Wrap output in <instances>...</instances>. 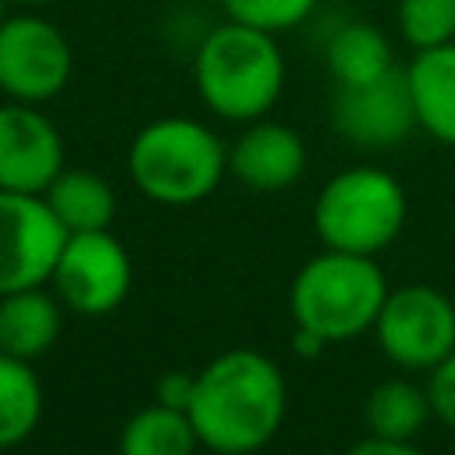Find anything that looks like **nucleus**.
<instances>
[{
    "instance_id": "1",
    "label": "nucleus",
    "mask_w": 455,
    "mask_h": 455,
    "mask_svg": "<svg viewBox=\"0 0 455 455\" xmlns=\"http://www.w3.org/2000/svg\"><path fill=\"white\" fill-rule=\"evenodd\" d=\"M188 419L213 455H252L267 448L288 412V380L259 348H231L196 373Z\"/></svg>"
},
{
    "instance_id": "2",
    "label": "nucleus",
    "mask_w": 455,
    "mask_h": 455,
    "mask_svg": "<svg viewBox=\"0 0 455 455\" xmlns=\"http://www.w3.org/2000/svg\"><path fill=\"white\" fill-rule=\"evenodd\" d=\"M284 53L274 32L224 18L192 53V82L203 107L231 124L259 121L284 92Z\"/></svg>"
},
{
    "instance_id": "3",
    "label": "nucleus",
    "mask_w": 455,
    "mask_h": 455,
    "mask_svg": "<svg viewBox=\"0 0 455 455\" xmlns=\"http://www.w3.org/2000/svg\"><path fill=\"white\" fill-rule=\"evenodd\" d=\"M224 174L228 146L196 117H156L128 142V178L156 206H196L217 192Z\"/></svg>"
},
{
    "instance_id": "4",
    "label": "nucleus",
    "mask_w": 455,
    "mask_h": 455,
    "mask_svg": "<svg viewBox=\"0 0 455 455\" xmlns=\"http://www.w3.org/2000/svg\"><path fill=\"white\" fill-rule=\"evenodd\" d=\"M387 291L391 288L377 256L323 249L291 277L288 313L295 327H306L327 345H338L373 331Z\"/></svg>"
},
{
    "instance_id": "5",
    "label": "nucleus",
    "mask_w": 455,
    "mask_h": 455,
    "mask_svg": "<svg viewBox=\"0 0 455 455\" xmlns=\"http://www.w3.org/2000/svg\"><path fill=\"white\" fill-rule=\"evenodd\" d=\"M409 220V196L402 181L377 164L341 167L313 199V231L323 249L377 256Z\"/></svg>"
},
{
    "instance_id": "6",
    "label": "nucleus",
    "mask_w": 455,
    "mask_h": 455,
    "mask_svg": "<svg viewBox=\"0 0 455 455\" xmlns=\"http://www.w3.org/2000/svg\"><path fill=\"white\" fill-rule=\"evenodd\" d=\"M373 338L395 366L430 373L444 355L455 352V302L423 281L391 288L377 313Z\"/></svg>"
},
{
    "instance_id": "7",
    "label": "nucleus",
    "mask_w": 455,
    "mask_h": 455,
    "mask_svg": "<svg viewBox=\"0 0 455 455\" xmlns=\"http://www.w3.org/2000/svg\"><path fill=\"white\" fill-rule=\"evenodd\" d=\"M75 75V50L60 25L43 14L18 11L0 25V92L18 103L57 100Z\"/></svg>"
},
{
    "instance_id": "8",
    "label": "nucleus",
    "mask_w": 455,
    "mask_h": 455,
    "mask_svg": "<svg viewBox=\"0 0 455 455\" xmlns=\"http://www.w3.org/2000/svg\"><path fill=\"white\" fill-rule=\"evenodd\" d=\"M132 277L135 270L128 249L121 245V238L110 235V228H103V231L68 235L53 263L50 288L64 309L92 320L114 313L128 299Z\"/></svg>"
},
{
    "instance_id": "9",
    "label": "nucleus",
    "mask_w": 455,
    "mask_h": 455,
    "mask_svg": "<svg viewBox=\"0 0 455 455\" xmlns=\"http://www.w3.org/2000/svg\"><path fill=\"white\" fill-rule=\"evenodd\" d=\"M68 231L43 196L0 188V295L50 284Z\"/></svg>"
},
{
    "instance_id": "10",
    "label": "nucleus",
    "mask_w": 455,
    "mask_h": 455,
    "mask_svg": "<svg viewBox=\"0 0 455 455\" xmlns=\"http://www.w3.org/2000/svg\"><path fill=\"white\" fill-rule=\"evenodd\" d=\"M334 132L363 149H391L416 132V110L405 68H391L363 85H334L331 100Z\"/></svg>"
},
{
    "instance_id": "11",
    "label": "nucleus",
    "mask_w": 455,
    "mask_h": 455,
    "mask_svg": "<svg viewBox=\"0 0 455 455\" xmlns=\"http://www.w3.org/2000/svg\"><path fill=\"white\" fill-rule=\"evenodd\" d=\"M64 135L36 103H0V188L43 196L64 171Z\"/></svg>"
},
{
    "instance_id": "12",
    "label": "nucleus",
    "mask_w": 455,
    "mask_h": 455,
    "mask_svg": "<svg viewBox=\"0 0 455 455\" xmlns=\"http://www.w3.org/2000/svg\"><path fill=\"white\" fill-rule=\"evenodd\" d=\"M306 142L284 121H249L228 146V174L252 192H284L306 174Z\"/></svg>"
},
{
    "instance_id": "13",
    "label": "nucleus",
    "mask_w": 455,
    "mask_h": 455,
    "mask_svg": "<svg viewBox=\"0 0 455 455\" xmlns=\"http://www.w3.org/2000/svg\"><path fill=\"white\" fill-rule=\"evenodd\" d=\"M416 128L441 146L455 149V39L416 50L405 64Z\"/></svg>"
},
{
    "instance_id": "14",
    "label": "nucleus",
    "mask_w": 455,
    "mask_h": 455,
    "mask_svg": "<svg viewBox=\"0 0 455 455\" xmlns=\"http://www.w3.org/2000/svg\"><path fill=\"white\" fill-rule=\"evenodd\" d=\"M60 323L64 306L43 284L0 295V352L7 355L36 363L60 338Z\"/></svg>"
},
{
    "instance_id": "15",
    "label": "nucleus",
    "mask_w": 455,
    "mask_h": 455,
    "mask_svg": "<svg viewBox=\"0 0 455 455\" xmlns=\"http://www.w3.org/2000/svg\"><path fill=\"white\" fill-rule=\"evenodd\" d=\"M46 206L53 210V217L60 220V228L68 235H78V231H103L114 224V213H117V196H114V185L89 171V167H64L50 188L43 192Z\"/></svg>"
},
{
    "instance_id": "16",
    "label": "nucleus",
    "mask_w": 455,
    "mask_h": 455,
    "mask_svg": "<svg viewBox=\"0 0 455 455\" xmlns=\"http://www.w3.org/2000/svg\"><path fill=\"white\" fill-rule=\"evenodd\" d=\"M323 64L334 85H363L395 68V50L384 28L373 21H341L323 43Z\"/></svg>"
},
{
    "instance_id": "17",
    "label": "nucleus",
    "mask_w": 455,
    "mask_h": 455,
    "mask_svg": "<svg viewBox=\"0 0 455 455\" xmlns=\"http://www.w3.org/2000/svg\"><path fill=\"white\" fill-rule=\"evenodd\" d=\"M434 416L427 387H419L409 377H387L370 387L363 402V419L373 437L387 441H416L427 419Z\"/></svg>"
},
{
    "instance_id": "18",
    "label": "nucleus",
    "mask_w": 455,
    "mask_h": 455,
    "mask_svg": "<svg viewBox=\"0 0 455 455\" xmlns=\"http://www.w3.org/2000/svg\"><path fill=\"white\" fill-rule=\"evenodd\" d=\"M46 395L28 359L0 352V451L18 448L43 423Z\"/></svg>"
},
{
    "instance_id": "19",
    "label": "nucleus",
    "mask_w": 455,
    "mask_h": 455,
    "mask_svg": "<svg viewBox=\"0 0 455 455\" xmlns=\"http://www.w3.org/2000/svg\"><path fill=\"white\" fill-rule=\"evenodd\" d=\"M199 434L185 409L149 402L132 412L117 434V455H196Z\"/></svg>"
},
{
    "instance_id": "20",
    "label": "nucleus",
    "mask_w": 455,
    "mask_h": 455,
    "mask_svg": "<svg viewBox=\"0 0 455 455\" xmlns=\"http://www.w3.org/2000/svg\"><path fill=\"white\" fill-rule=\"evenodd\" d=\"M395 25L402 43L416 50H430L455 39V0H398Z\"/></svg>"
},
{
    "instance_id": "21",
    "label": "nucleus",
    "mask_w": 455,
    "mask_h": 455,
    "mask_svg": "<svg viewBox=\"0 0 455 455\" xmlns=\"http://www.w3.org/2000/svg\"><path fill=\"white\" fill-rule=\"evenodd\" d=\"M224 18L263 28V32H288L295 25H302L320 0H217Z\"/></svg>"
},
{
    "instance_id": "22",
    "label": "nucleus",
    "mask_w": 455,
    "mask_h": 455,
    "mask_svg": "<svg viewBox=\"0 0 455 455\" xmlns=\"http://www.w3.org/2000/svg\"><path fill=\"white\" fill-rule=\"evenodd\" d=\"M427 395H430L434 416H437L448 430H455V352L444 355V359L430 370V377H427Z\"/></svg>"
},
{
    "instance_id": "23",
    "label": "nucleus",
    "mask_w": 455,
    "mask_h": 455,
    "mask_svg": "<svg viewBox=\"0 0 455 455\" xmlns=\"http://www.w3.org/2000/svg\"><path fill=\"white\" fill-rule=\"evenodd\" d=\"M192 387H196V373L167 370V373H160L156 384H153V402L171 405V409H188V402H192Z\"/></svg>"
},
{
    "instance_id": "24",
    "label": "nucleus",
    "mask_w": 455,
    "mask_h": 455,
    "mask_svg": "<svg viewBox=\"0 0 455 455\" xmlns=\"http://www.w3.org/2000/svg\"><path fill=\"white\" fill-rule=\"evenodd\" d=\"M345 455H427V451L416 448L412 441H387V437H373V434H366V437L355 441Z\"/></svg>"
},
{
    "instance_id": "25",
    "label": "nucleus",
    "mask_w": 455,
    "mask_h": 455,
    "mask_svg": "<svg viewBox=\"0 0 455 455\" xmlns=\"http://www.w3.org/2000/svg\"><path fill=\"white\" fill-rule=\"evenodd\" d=\"M291 352H295L299 359H316V355L327 352V341H323L320 334L306 331V327H295V334H291Z\"/></svg>"
},
{
    "instance_id": "26",
    "label": "nucleus",
    "mask_w": 455,
    "mask_h": 455,
    "mask_svg": "<svg viewBox=\"0 0 455 455\" xmlns=\"http://www.w3.org/2000/svg\"><path fill=\"white\" fill-rule=\"evenodd\" d=\"M39 4H50V0H11V7H39Z\"/></svg>"
},
{
    "instance_id": "27",
    "label": "nucleus",
    "mask_w": 455,
    "mask_h": 455,
    "mask_svg": "<svg viewBox=\"0 0 455 455\" xmlns=\"http://www.w3.org/2000/svg\"><path fill=\"white\" fill-rule=\"evenodd\" d=\"M7 14H11V0H0V25L7 21Z\"/></svg>"
}]
</instances>
